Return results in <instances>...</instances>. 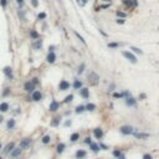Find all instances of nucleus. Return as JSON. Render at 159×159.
<instances>
[{
  "instance_id": "7",
  "label": "nucleus",
  "mask_w": 159,
  "mask_h": 159,
  "mask_svg": "<svg viewBox=\"0 0 159 159\" xmlns=\"http://www.w3.org/2000/svg\"><path fill=\"white\" fill-rule=\"evenodd\" d=\"M30 144H31V141L29 138H24L23 141L20 142V149L21 151H23V149H27V148L30 147Z\"/></svg>"
},
{
  "instance_id": "13",
  "label": "nucleus",
  "mask_w": 159,
  "mask_h": 159,
  "mask_svg": "<svg viewBox=\"0 0 159 159\" xmlns=\"http://www.w3.org/2000/svg\"><path fill=\"white\" fill-rule=\"evenodd\" d=\"M126 104L129 106V107H134V106L137 104V101L132 96H128V97H126Z\"/></svg>"
},
{
  "instance_id": "55",
  "label": "nucleus",
  "mask_w": 159,
  "mask_h": 159,
  "mask_svg": "<svg viewBox=\"0 0 159 159\" xmlns=\"http://www.w3.org/2000/svg\"><path fill=\"white\" fill-rule=\"evenodd\" d=\"M0 159H3V158H1V157H0Z\"/></svg>"
},
{
  "instance_id": "45",
  "label": "nucleus",
  "mask_w": 159,
  "mask_h": 159,
  "mask_svg": "<svg viewBox=\"0 0 159 159\" xmlns=\"http://www.w3.org/2000/svg\"><path fill=\"white\" fill-rule=\"evenodd\" d=\"M31 82H33L34 84H37V83H39V78L35 77V78H33V81H31Z\"/></svg>"
},
{
  "instance_id": "46",
  "label": "nucleus",
  "mask_w": 159,
  "mask_h": 159,
  "mask_svg": "<svg viewBox=\"0 0 159 159\" xmlns=\"http://www.w3.org/2000/svg\"><path fill=\"white\" fill-rule=\"evenodd\" d=\"M71 124H72L71 121H66V122H65V127H68V126H71Z\"/></svg>"
},
{
  "instance_id": "51",
  "label": "nucleus",
  "mask_w": 159,
  "mask_h": 159,
  "mask_svg": "<svg viewBox=\"0 0 159 159\" xmlns=\"http://www.w3.org/2000/svg\"><path fill=\"white\" fill-rule=\"evenodd\" d=\"M16 1H17V3H19V4L21 5V4H23V3H24V0H16Z\"/></svg>"
},
{
  "instance_id": "39",
  "label": "nucleus",
  "mask_w": 159,
  "mask_h": 159,
  "mask_svg": "<svg viewBox=\"0 0 159 159\" xmlns=\"http://www.w3.org/2000/svg\"><path fill=\"white\" fill-rule=\"evenodd\" d=\"M41 45H42V41H41V40H37V42L35 44V49H40Z\"/></svg>"
},
{
  "instance_id": "21",
  "label": "nucleus",
  "mask_w": 159,
  "mask_h": 159,
  "mask_svg": "<svg viewBox=\"0 0 159 159\" xmlns=\"http://www.w3.org/2000/svg\"><path fill=\"white\" fill-rule=\"evenodd\" d=\"M65 148H66V145H65V144H63V143H60V144L57 145L56 152H57L59 154H62V153H63V151H65Z\"/></svg>"
},
{
  "instance_id": "23",
  "label": "nucleus",
  "mask_w": 159,
  "mask_h": 159,
  "mask_svg": "<svg viewBox=\"0 0 159 159\" xmlns=\"http://www.w3.org/2000/svg\"><path fill=\"white\" fill-rule=\"evenodd\" d=\"M30 36L33 37L34 40H37L39 39V33L36 30H30Z\"/></svg>"
},
{
  "instance_id": "27",
  "label": "nucleus",
  "mask_w": 159,
  "mask_h": 159,
  "mask_svg": "<svg viewBox=\"0 0 159 159\" xmlns=\"http://www.w3.org/2000/svg\"><path fill=\"white\" fill-rule=\"evenodd\" d=\"M41 142L44 143V144H49V143L51 142V137H50V135H45V137H42Z\"/></svg>"
},
{
  "instance_id": "34",
  "label": "nucleus",
  "mask_w": 159,
  "mask_h": 159,
  "mask_svg": "<svg viewBox=\"0 0 159 159\" xmlns=\"http://www.w3.org/2000/svg\"><path fill=\"white\" fill-rule=\"evenodd\" d=\"M46 16H47L46 13H40V14L37 15V19H39V20H44V19H46Z\"/></svg>"
},
{
  "instance_id": "33",
  "label": "nucleus",
  "mask_w": 159,
  "mask_h": 159,
  "mask_svg": "<svg viewBox=\"0 0 159 159\" xmlns=\"http://www.w3.org/2000/svg\"><path fill=\"white\" fill-rule=\"evenodd\" d=\"M118 46H119L118 42H108V47H111V49H116Z\"/></svg>"
},
{
  "instance_id": "22",
  "label": "nucleus",
  "mask_w": 159,
  "mask_h": 159,
  "mask_svg": "<svg viewBox=\"0 0 159 159\" xmlns=\"http://www.w3.org/2000/svg\"><path fill=\"white\" fill-rule=\"evenodd\" d=\"M90 149H91L92 152H98V151H100V144L91 143V144H90Z\"/></svg>"
},
{
  "instance_id": "12",
  "label": "nucleus",
  "mask_w": 159,
  "mask_h": 159,
  "mask_svg": "<svg viewBox=\"0 0 159 159\" xmlns=\"http://www.w3.org/2000/svg\"><path fill=\"white\" fill-rule=\"evenodd\" d=\"M59 108H60V103H59L57 101H52V102L50 103V107H49V109H50L51 112H56Z\"/></svg>"
},
{
  "instance_id": "29",
  "label": "nucleus",
  "mask_w": 159,
  "mask_h": 159,
  "mask_svg": "<svg viewBox=\"0 0 159 159\" xmlns=\"http://www.w3.org/2000/svg\"><path fill=\"white\" fill-rule=\"evenodd\" d=\"M96 109V104H93V103H88L86 106V111H94Z\"/></svg>"
},
{
  "instance_id": "53",
  "label": "nucleus",
  "mask_w": 159,
  "mask_h": 159,
  "mask_svg": "<svg viewBox=\"0 0 159 159\" xmlns=\"http://www.w3.org/2000/svg\"><path fill=\"white\" fill-rule=\"evenodd\" d=\"M3 119H4V118H3V116H0V123L3 122Z\"/></svg>"
},
{
  "instance_id": "44",
  "label": "nucleus",
  "mask_w": 159,
  "mask_h": 159,
  "mask_svg": "<svg viewBox=\"0 0 159 159\" xmlns=\"http://www.w3.org/2000/svg\"><path fill=\"white\" fill-rule=\"evenodd\" d=\"M9 93H10V88H5V91H4V93H3V94H4V96H8Z\"/></svg>"
},
{
  "instance_id": "56",
  "label": "nucleus",
  "mask_w": 159,
  "mask_h": 159,
  "mask_svg": "<svg viewBox=\"0 0 159 159\" xmlns=\"http://www.w3.org/2000/svg\"><path fill=\"white\" fill-rule=\"evenodd\" d=\"M158 30H159V29H158Z\"/></svg>"
},
{
  "instance_id": "43",
  "label": "nucleus",
  "mask_w": 159,
  "mask_h": 159,
  "mask_svg": "<svg viewBox=\"0 0 159 159\" xmlns=\"http://www.w3.org/2000/svg\"><path fill=\"white\" fill-rule=\"evenodd\" d=\"M0 4H1V6H6L8 1H6V0H0Z\"/></svg>"
},
{
  "instance_id": "37",
  "label": "nucleus",
  "mask_w": 159,
  "mask_h": 159,
  "mask_svg": "<svg viewBox=\"0 0 159 159\" xmlns=\"http://www.w3.org/2000/svg\"><path fill=\"white\" fill-rule=\"evenodd\" d=\"M117 15H118V16H121V19H124V17L127 16V14H126V13H122V11H119V10L117 11Z\"/></svg>"
},
{
  "instance_id": "18",
  "label": "nucleus",
  "mask_w": 159,
  "mask_h": 159,
  "mask_svg": "<svg viewBox=\"0 0 159 159\" xmlns=\"http://www.w3.org/2000/svg\"><path fill=\"white\" fill-rule=\"evenodd\" d=\"M78 139H80V133H78V132L72 133L71 137H70V141H71V142H77Z\"/></svg>"
},
{
  "instance_id": "42",
  "label": "nucleus",
  "mask_w": 159,
  "mask_h": 159,
  "mask_svg": "<svg viewBox=\"0 0 159 159\" xmlns=\"http://www.w3.org/2000/svg\"><path fill=\"white\" fill-rule=\"evenodd\" d=\"M143 159H153V157L151 154H144L143 155Z\"/></svg>"
},
{
  "instance_id": "48",
  "label": "nucleus",
  "mask_w": 159,
  "mask_h": 159,
  "mask_svg": "<svg viewBox=\"0 0 159 159\" xmlns=\"http://www.w3.org/2000/svg\"><path fill=\"white\" fill-rule=\"evenodd\" d=\"M54 50H55V46H50V49H49V52H54Z\"/></svg>"
},
{
  "instance_id": "49",
  "label": "nucleus",
  "mask_w": 159,
  "mask_h": 159,
  "mask_svg": "<svg viewBox=\"0 0 159 159\" xmlns=\"http://www.w3.org/2000/svg\"><path fill=\"white\" fill-rule=\"evenodd\" d=\"M81 3H82V5H86L88 3V0H81Z\"/></svg>"
},
{
  "instance_id": "25",
  "label": "nucleus",
  "mask_w": 159,
  "mask_h": 159,
  "mask_svg": "<svg viewBox=\"0 0 159 159\" xmlns=\"http://www.w3.org/2000/svg\"><path fill=\"white\" fill-rule=\"evenodd\" d=\"M21 154V149H20V148H16V149H14L11 153H10V155H11V157H19Z\"/></svg>"
},
{
  "instance_id": "38",
  "label": "nucleus",
  "mask_w": 159,
  "mask_h": 159,
  "mask_svg": "<svg viewBox=\"0 0 159 159\" xmlns=\"http://www.w3.org/2000/svg\"><path fill=\"white\" fill-rule=\"evenodd\" d=\"M116 23H117V24H121V25H122V24H124V23H126V20H124V19H121V17H118L117 20H116Z\"/></svg>"
},
{
  "instance_id": "15",
  "label": "nucleus",
  "mask_w": 159,
  "mask_h": 159,
  "mask_svg": "<svg viewBox=\"0 0 159 159\" xmlns=\"http://www.w3.org/2000/svg\"><path fill=\"white\" fill-rule=\"evenodd\" d=\"M93 135L96 137L97 139H101L103 137V129L102 128H94L93 129Z\"/></svg>"
},
{
  "instance_id": "30",
  "label": "nucleus",
  "mask_w": 159,
  "mask_h": 159,
  "mask_svg": "<svg viewBox=\"0 0 159 159\" xmlns=\"http://www.w3.org/2000/svg\"><path fill=\"white\" fill-rule=\"evenodd\" d=\"M122 154H123V153H122V151H119V149H114V151H113V157H116V158H119Z\"/></svg>"
},
{
  "instance_id": "2",
  "label": "nucleus",
  "mask_w": 159,
  "mask_h": 159,
  "mask_svg": "<svg viewBox=\"0 0 159 159\" xmlns=\"http://www.w3.org/2000/svg\"><path fill=\"white\" fill-rule=\"evenodd\" d=\"M122 55H123L127 60H128L129 62H132V63H137V61H138V60H137V57H135V55L132 54L131 51H123Z\"/></svg>"
},
{
  "instance_id": "24",
  "label": "nucleus",
  "mask_w": 159,
  "mask_h": 159,
  "mask_svg": "<svg viewBox=\"0 0 159 159\" xmlns=\"http://www.w3.org/2000/svg\"><path fill=\"white\" fill-rule=\"evenodd\" d=\"M59 124H60V117L52 118V121H51V126H52V127H57Z\"/></svg>"
},
{
  "instance_id": "5",
  "label": "nucleus",
  "mask_w": 159,
  "mask_h": 159,
  "mask_svg": "<svg viewBox=\"0 0 159 159\" xmlns=\"http://www.w3.org/2000/svg\"><path fill=\"white\" fill-rule=\"evenodd\" d=\"M133 135L137 139H148L149 138V133H143V132H134Z\"/></svg>"
},
{
  "instance_id": "40",
  "label": "nucleus",
  "mask_w": 159,
  "mask_h": 159,
  "mask_svg": "<svg viewBox=\"0 0 159 159\" xmlns=\"http://www.w3.org/2000/svg\"><path fill=\"white\" fill-rule=\"evenodd\" d=\"M31 4H33L34 8H37V6H39V1H37V0H31Z\"/></svg>"
},
{
  "instance_id": "6",
  "label": "nucleus",
  "mask_w": 159,
  "mask_h": 159,
  "mask_svg": "<svg viewBox=\"0 0 159 159\" xmlns=\"http://www.w3.org/2000/svg\"><path fill=\"white\" fill-rule=\"evenodd\" d=\"M24 90H25L26 92H34V91H35V84L31 82V81H27V82H25V84H24Z\"/></svg>"
},
{
  "instance_id": "14",
  "label": "nucleus",
  "mask_w": 159,
  "mask_h": 159,
  "mask_svg": "<svg viewBox=\"0 0 159 159\" xmlns=\"http://www.w3.org/2000/svg\"><path fill=\"white\" fill-rule=\"evenodd\" d=\"M75 155H76V159H84L87 157V152L83 151V149H78Z\"/></svg>"
},
{
  "instance_id": "11",
  "label": "nucleus",
  "mask_w": 159,
  "mask_h": 159,
  "mask_svg": "<svg viewBox=\"0 0 159 159\" xmlns=\"http://www.w3.org/2000/svg\"><path fill=\"white\" fill-rule=\"evenodd\" d=\"M31 98H33V101H35V102H39V101H41V98H42V93H41L40 91H34Z\"/></svg>"
},
{
  "instance_id": "31",
  "label": "nucleus",
  "mask_w": 159,
  "mask_h": 159,
  "mask_svg": "<svg viewBox=\"0 0 159 159\" xmlns=\"http://www.w3.org/2000/svg\"><path fill=\"white\" fill-rule=\"evenodd\" d=\"M131 50H133V52H135V54L143 55V51H142L141 49H138V47H134V46H132V47H131Z\"/></svg>"
},
{
  "instance_id": "50",
  "label": "nucleus",
  "mask_w": 159,
  "mask_h": 159,
  "mask_svg": "<svg viewBox=\"0 0 159 159\" xmlns=\"http://www.w3.org/2000/svg\"><path fill=\"white\" fill-rule=\"evenodd\" d=\"M100 33H101V34H102L103 36H107V34H106V33H104V31H103V30H101V29H100Z\"/></svg>"
},
{
  "instance_id": "28",
  "label": "nucleus",
  "mask_w": 159,
  "mask_h": 159,
  "mask_svg": "<svg viewBox=\"0 0 159 159\" xmlns=\"http://www.w3.org/2000/svg\"><path fill=\"white\" fill-rule=\"evenodd\" d=\"M83 111H86V106H77L76 109H75L76 113H82Z\"/></svg>"
},
{
  "instance_id": "52",
  "label": "nucleus",
  "mask_w": 159,
  "mask_h": 159,
  "mask_svg": "<svg viewBox=\"0 0 159 159\" xmlns=\"http://www.w3.org/2000/svg\"><path fill=\"white\" fill-rule=\"evenodd\" d=\"M118 159H126V157H124V155H123V154H122V155H121V157H119V158H118Z\"/></svg>"
},
{
  "instance_id": "1",
  "label": "nucleus",
  "mask_w": 159,
  "mask_h": 159,
  "mask_svg": "<svg viewBox=\"0 0 159 159\" xmlns=\"http://www.w3.org/2000/svg\"><path fill=\"white\" fill-rule=\"evenodd\" d=\"M119 132L124 135H129V134H133L135 132V129L133 128L132 126H122L119 128Z\"/></svg>"
},
{
  "instance_id": "17",
  "label": "nucleus",
  "mask_w": 159,
  "mask_h": 159,
  "mask_svg": "<svg viewBox=\"0 0 159 159\" xmlns=\"http://www.w3.org/2000/svg\"><path fill=\"white\" fill-rule=\"evenodd\" d=\"M8 111H9V103H6V102L0 103V112L4 113V112H8Z\"/></svg>"
},
{
  "instance_id": "9",
  "label": "nucleus",
  "mask_w": 159,
  "mask_h": 159,
  "mask_svg": "<svg viewBox=\"0 0 159 159\" xmlns=\"http://www.w3.org/2000/svg\"><path fill=\"white\" fill-rule=\"evenodd\" d=\"M14 149H15V143H14V142H10V143H8V144L5 145V148H4V152L8 154V153H11Z\"/></svg>"
},
{
  "instance_id": "41",
  "label": "nucleus",
  "mask_w": 159,
  "mask_h": 159,
  "mask_svg": "<svg viewBox=\"0 0 159 159\" xmlns=\"http://www.w3.org/2000/svg\"><path fill=\"white\" fill-rule=\"evenodd\" d=\"M84 143H86V144H91L92 143V141H91V138H90V137H87V138H84Z\"/></svg>"
},
{
  "instance_id": "8",
  "label": "nucleus",
  "mask_w": 159,
  "mask_h": 159,
  "mask_svg": "<svg viewBox=\"0 0 159 159\" xmlns=\"http://www.w3.org/2000/svg\"><path fill=\"white\" fill-rule=\"evenodd\" d=\"M80 96H81L82 98H84V100H88V98H90V90L82 87V88L80 90Z\"/></svg>"
},
{
  "instance_id": "47",
  "label": "nucleus",
  "mask_w": 159,
  "mask_h": 159,
  "mask_svg": "<svg viewBox=\"0 0 159 159\" xmlns=\"http://www.w3.org/2000/svg\"><path fill=\"white\" fill-rule=\"evenodd\" d=\"M100 148H103V149H108V147L104 145V144H100Z\"/></svg>"
},
{
  "instance_id": "26",
  "label": "nucleus",
  "mask_w": 159,
  "mask_h": 159,
  "mask_svg": "<svg viewBox=\"0 0 159 159\" xmlns=\"http://www.w3.org/2000/svg\"><path fill=\"white\" fill-rule=\"evenodd\" d=\"M75 35L77 36V39H78V40H80V41L82 42V44H83L84 46H87V42H86V40H84V39H83V37H82V36H81V35H80V34L77 33V31H75Z\"/></svg>"
},
{
  "instance_id": "54",
  "label": "nucleus",
  "mask_w": 159,
  "mask_h": 159,
  "mask_svg": "<svg viewBox=\"0 0 159 159\" xmlns=\"http://www.w3.org/2000/svg\"><path fill=\"white\" fill-rule=\"evenodd\" d=\"M0 149H1V143H0Z\"/></svg>"
},
{
  "instance_id": "16",
  "label": "nucleus",
  "mask_w": 159,
  "mask_h": 159,
  "mask_svg": "<svg viewBox=\"0 0 159 159\" xmlns=\"http://www.w3.org/2000/svg\"><path fill=\"white\" fill-rule=\"evenodd\" d=\"M46 60H47L49 63H54V62L56 61V55H55V52H49V55H47Z\"/></svg>"
},
{
  "instance_id": "4",
  "label": "nucleus",
  "mask_w": 159,
  "mask_h": 159,
  "mask_svg": "<svg viewBox=\"0 0 159 159\" xmlns=\"http://www.w3.org/2000/svg\"><path fill=\"white\" fill-rule=\"evenodd\" d=\"M70 88V82L66 81V80H61L60 83H59V90L60 91H66Z\"/></svg>"
},
{
  "instance_id": "3",
  "label": "nucleus",
  "mask_w": 159,
  "mask_h": 159,
  "mask_svg": "<svg viewBox=\"0 0 159 159\" xmlns=\"http://www.w3.org/2000/svg\"><path fill=\"white\" fill-rule=\"evenodd\" d=\"M98 81H100V77H98V75H97L96 72H91L90 75H88V82H90L91 84L96 86V84L98 83Z\"/></svg>"
},
{
  "instance_id": "20",
  "label": "nucleus",
  "mask_w": 159,
  "mask_h": 159,
  "mask_svg": "<svg viewBox=\"0 0 159 159\" xmlns=\"http://www.w3.org/2000/svg\"><path fill=\"white\" fill-rule=\"evenodd\" d=\"M6 127H8V129H9V131H11L14 127H15V119H13V118H11V119H9Z\"/></svg>"
},
{
  "instance_id": "36",
  "label": "nucleus",
  "mask_w": 159,
  "mask_h": 159,
  "mask_svg": "<svg viewBox=\"0 0 159 159\" xmlns=\"http://www.w3.org/2000/svg\"><path fill=\"white\" fill-rule=\"evenodd\" d=\"M113 97L114 98H122V97H124V93H113Z\"/></svg>"
},
{
  "instance_id": "10",
  "label": "nucleus",
  "mask_w": 159,
  "mask_h": 159,
  "mask_svg": "<svg viewBox=\"0 0 159 159\" xmlns=\"http://www.w3.org/2000/svg\"><path fill=\"white\" fill-rule=\"evenodd\" d=\"M4 73H5V76L9 78V80H13L14 78V76H13V70H11V67H9V66H6V67H4Z\"/></svg>"
},
{
  "instance_id": "35",
  "label": "nucleus",
  "mask_w": 159,
  "mask_h": 159,
  "mask_svg": "<svg viewBox=\"0 0 159 159\" xmlns=\"http://www.w3.org/2000/svg\"><path fill=\"white\" fill-rule=\"evenodd\" d=\"M83 71H84V63H81V66H80L78 70H77V73H78V75H81Z\"/></svg>"
},
{
  "instance_id": "32",
  "label": "nucleus",
  "mask_w": 159,
  "mask_h": 159,
  "mask_svg": "<svg viewBox=\"0 0 159 159\" xmlns=\"http://www.w3.org/2000/svg\"><path fill=\"white\" fill-rule=\"evenodd\" d=\"M72 100H73V94H68V96L65 97L63 102H65V103H68V102H72Z\"/></svg>"
},
{
  "instance_id": "19",
  "label": "nucleus",
  "mask_w": 159,
  "mask_h": 159,
  "mask_svg": "<svg viewBox=\"0 0 159 159\" xmlns=\"http://www.w3.org/2000/svg\"><path fill=\"white\" fill-rule=\"evenodd\" d=\"M73 88L80 91V90L82 88V81H80V80H75V82H73Z\"/></svg>"
}]
</instances>
